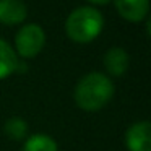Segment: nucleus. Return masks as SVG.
I'll return each instance as SVG.
<instances>
[{
  "instance_id": "9d476101",
  "label": "nucleus",
  "mask_w": 151,
  "mask_h": 151,
  "mask_svg": "<svg viewBox=\"0 0 151 151\" xmlns=\"http://www.w3.org/2000/svg\"><path fill=\"white\" fill-rule=\"evenodd\" d=\"M4 130L7 133L8 138H12L13 141H23L28 138V124L26 120L20 117H12L5 122Z\"/></svg>"
},
{
  "instance_id": "423d86ee",
  "label": "nucleus",
  "mask_w": 151,
  "mask_h": 151,
  "mask_svg": "<svg viewBox=\"0 0 151 151\" xmlns=\"http://www.w3.org/2000/svg\"><path fill=\"white\" fill-rule=\"evenodd\" d=\"M28 8L21 0H0V23L15 26L26 20Z\"/></svg>"
},
{
  "instance_id": "f257e3e1",
  "label": "nucleus",
  "mask_w": 151,
  "mask_h": 151,
  "mask_svg": "<svg viewBox=\"0 0 151 151\" xmlns=\"http://www.w3.org/2000/svg\"><path fill=\"white\" fill-rule=\"evenodd\" d=\"M114 91V83L107 75L99 72H91L76 83L73 98L80 109L94 112L102 109L111 101Z\"/></svg>"
},
{
  "instance_id": "20e7f679",
  "label": "nucleus",
  "mask_w": 151,
  "mask_h": 151,
  "mask_svg": "<svg viewBox=\"0 0 151 151\" xmlns=\"http://www.w3.org/2000/svg\"><path fill=\"white\" fill-rule=\"evenodd\" d=\"M128 151H151V124L148 120L135 122L125 132Z\"/></svg>"
},
{
  "instance_id": "1a4fd4ad",
  "label": "nucleus",
  "mask_w": 151,
  "mask_h": 151,
  "mask_svg": "<svg viewBox=\"0 0 151 151\" xmlns=\"http://www.w3.org/2000/svg\"><path fill=\"white\" fill-rule=\"evenodd\" d=\"M23 151H59V146L52 137L44 133H36L24 140Z\"/></svg>"
},
{
  "instance_id": "0eeeda50",
  "label": "nucleus",
  "mask_w": 151,
  "mask_h": 151,
  "mask_svg": "<svg viewBox=\"0 0 151 151\" xmlns=\"http://www.w3.org/2000/svg\"><path fill=\"white\" fill-rule=\"evenodd\" d=\"M130 57L122 47H111L104 55V67L109 75L122 76L128 70Z\"/></svg>"
},
{
  "instance_id": "39448f33",
  "label": "nucleus",
  "mask_w": 151,
  "mask_h": 151,
  "mask_svg": "<svg viewBox=\"0 0 151 151\" xmlns=\"http://www.w3.org/2000/svg\"><path fill=\"white\" fill-rule=\"evenodd\" d=\"M119 15L130 23H140L148 17L150 0H112Z\"/></svg>"
},
{
  "instance_id": "f03ea898",
  "label": "nucleus",
  "mask_w": 151,
  "mask_h": 151,
  "mask_svg": "<svg viewBox=\"0 0 151 151\" xmlns=\"http://www.w3.org/2000/svg\"><path fill=\"white\" fill-rule=\"evenodd\" d=\"M104 28L102 13L94 7H78L65 21V33L72 41L86 44L94 41Z\"/></svg>"
},
{
  "instance_id": "7ed1b4c3",
  "label": "nucleus",
  "mask_w": 151,
  "mask_h": 151,
  "mask_svg": "<svg viewBox=\"0 0 151 151\" xmlns=\"http://www.w3.org/2000/svg\"><path fill=\"white\" fill-rule=\"evenodd\" d=\"M46 46V33L36 23H29L21 26V29L15 36V47L17 55L23 59L36 57Z\"/></svg>"
},
{
  "instance_id": "9b49d317",
  "label": "nucleus",
  "mask_w": 151,
  "mask_h": 151,
  "mask_svg": "<svg viewBox=\"0 0 151 151\" xmlns=\"http://www.w3.org/2000/svg\"><path fill=\"white\" fill-rule=\"evenodd\" d=\"M88 2L93 5H106V4H109V2H112V0H88Z\"/></svg>"
},
{
  "instance_id": "6e6552de",
  "label": "nucleus",
  "mask_w": 151,
  "mask_h": 151,
  "mask_svg": "<svg viewBox=\"0 0 151 151\" xmlns=\"http://www.w3.org/2000/svg\"><path fill=\"white\" fill-rule=\"evenodd\" d=\"M18 55L7 41L0 39V80L13 75L18 65Z\"/></svg>"
}]
</instances>
